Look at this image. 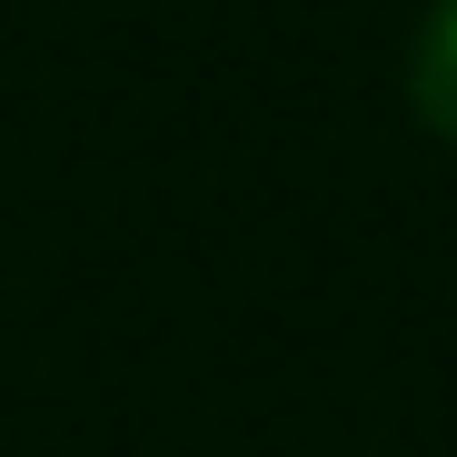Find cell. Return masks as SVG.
<instances>
[{
    "label": "cell",
    "mask_w": 457,
    "mask_h": 457,
    "mask_svg": "<svg viewBox=\"0 0 457 457\" xmlns=\"http://www.w3.org/2000/svg\"><path fill=\"white\" fill-rule=\"evenodd\" d=\"M408 110L437 139H457V0H437L418 21V40H408Z\"/></svg>",
    "instance_id": "cell-1"
}]
</instances>
